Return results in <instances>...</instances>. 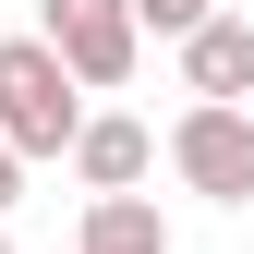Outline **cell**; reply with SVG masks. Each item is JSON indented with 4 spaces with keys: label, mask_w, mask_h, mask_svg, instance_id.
<instances>
[{
    "label": "cell",
    "mask_w": 254,
    "mask_h": 254,
    "mask_svg": "<svg viewBox=\"0 0 254 254\" xmlns=\"http://www.w3.org/2000/svg\"><path fill=\"white\" fill-rule=\"evenodd\" d=\"M0 133H12L24 157H73V133H85V73L49 37H0Z\"/></svg>",
    "instance_id": "obj_1"
},
{
    "label": "cell",
    "mask_w": 254,
    "mask_h": 254,
    "mask_svg": "<svg viewBox=\"0 0 254 254\" xmlns=\"http://www.w3.org/2000/svg\"><path fill=\"white\" fill-rule=\"evenodd\" d=\"M170 170H182V194H206V206H254V109L242 97H194L170 121Z\"/></svg>",
    "instance_id": "obj_2"
},
{
    "label": "cell",
    "mask_w": 254,
    "mask_h": 254,
    "mask_svg": "<svg viewBox=\"0 0 254 254\" xmlns=\"http://www.w3.org/2000/svg\"><path fill=\"white\" fill-rule=\"evenodd\" d=\"M37 37L73 61L85 85H133V49H145V12L133 0H37Z\"/></svg>",
    "instance_id": "obj_3"
},
{
    "label": "cell",
    "mask_w": 254,
    "mask_h": 254,
    "mask_svg": "<svg viewBox=\"0 0 254 254\" xmlns=\"http://www.w3.org/2000/svg\"><path fill=\"white\" fill-rule=\"evenodd\" d=\"M145 170H157V133H145V121L85 109V133H73V182H85V194H133Z\"/></svg>",
    "instance_id": "obj_4"
},
{
    "label": "cell",
    "mask_w": 254,
    "mask_h": 254,
    "mask_svg": "<svg viewBox=\"0 0 254 254\" xmlns=\"http://www.w3.org/2000/svg\"><path fill=\"white\" fill-rule=\"evenodd\" d=\"M182 85H194V97H254V24L206 12L194 37H182Z\"/></svg>",
    "instance_id": "obj_5"
},
{
    "label": "cell",
    "mask_w": 254,
    "mask_h": 254,
    "mask_svg": "<svg viewBox=\"0 0 254 254\" xmlns=\"http://www.w3.org/2000/svg\"><path fill=\"white\" fill-rule=\"evenodd\" d=\"M85 254H170V218L145 194H85Z\"/></svg>",
    "instance_id": "obj_6"
},
{
    "label": "cell",
    "mask_w": 254,
    "mask_h": 254,
    "mask_svg": "<svg viewBox=\"0 0 254 254\" xmlns=\"http://www.w3.org/2000/svg\"><path fill=\"white\" fill-rule=\"evenodd\" d=\"M133 12H145V24H157V37H194V24H206V12H218V0H133Z\"/></svg>",
    "instance_id": "obj_7"
},
{
    "label": "cell",
    "mask_w": 254,
    "mask_h": 254,
    "mask_svg": "<svg viewBox=\"0 0 254 254\" xmlns=\"http://www.w3.org/2000/svg\"><path fill=\"white\" fill-rule=\"evenodd\" d=\"M24 170H37V157H24L12 133H0V218H12V194H24Z\"/></svg>",
    "instance_id": "obj_8"
},
{
    "label": "cell",
    "mask_w": 254,
    "mask_h": 254,
    "mask_svg": "<svg viewBox=\"0 0 254 254\" xmlns=\"http://www.w3.org/2000/svg\"><path fill=\"white\" fill-rule=\"evenodd\" d=\"M0 254H12V242H0Z\"/></svg>",
    "instance_id": "obj_9"
}]
</instances>
